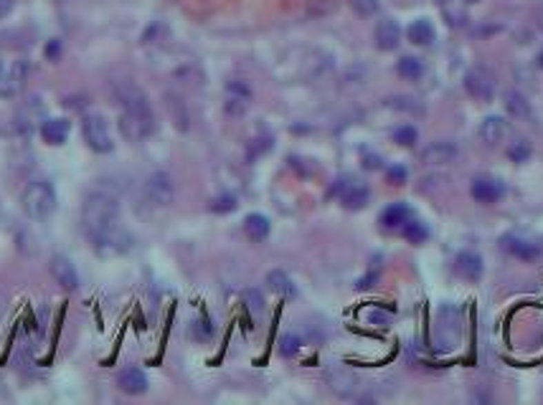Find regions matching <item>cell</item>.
<instances>
[{
  "label": "cell",
  "instance_id": "33",
  "mask_svg": "<svg viewBox=\"0 0 543 405\" xmlns=\"http://www.w3.org/2000/svg\"><path fill=\"white\" fill-rule=\"evenodd\" d=\"M246 299L252 302V304H249V307H252L254 312H259V309H261V296L257 294V291H246Z\"/></svg>",
  "mask_w": 543,
  "mask_h": 405
},
{
  "label": "cell",
  "instance_id": "10",
  "mask_svg": "<svg viewBox=\"0 0 543 405\" xmlns=\"http://www.w3.org/2000/svg\"><path fill=\"white\" fill-rule=\"evenodd\" d=\"M503 246L520 261H535L543 253V243L528 236H505Z\"/></svg>",
  "mask_w": 543,
  "mask_h": 405
},
{
  "label": "cell",
  "instance_id": "22",
  "mask_svg": "<svg viewBox=\"0 0 543 405\" xmlns=\"http://www.w3.org/2000/svg\"><path fill=\"white\" fill-rule=\"evenodd\" d=\"M406 36H409L411 43L417 46H429L434 41V28L429 21H414V23L406 28Z\"/></svg>",
  "mask_w": 543,
  "mask_h": 405
},
{
  "label": "cell",
  "instance_id": "30",
  "mask_svg": "<svg viewBox=\"0 0 543 405\" xmlns=\"http://www.w3.org/2000/svg\"><path fill=\"white\" fill-rule=\"evenodd\" d=\"M351 8L358 16H373L378 10V0H351Z\"/></svg>",
  "mask_w": 543,
  "mask_h": 405
},
{
  "label": "cell",
  "instance_id": "12",
  "mask_svg": "<svg viewBox=\"0 0 543 405\" xmlns=\"http://www.w3.org/2000/svg\"><path fill=\"white\" fill-rule=\"evenodd\" d=\"M373 39H376V48H381V51H394L399 46V41H402V28H399L396 21L384 18V21H378Z\"/></svg>",
  "mask_w": 543,
  "mask_h": 405
},
{
  "label": "cell",
  "instance_id": "5",
  "mask_svg": "<svg viewBox=\"0 0 543 405\" xmlns=\"http://www.w3.org/2000/svg\"><path fill=\"white\" fill-rule=\"evenodd\" d=\"M464 89L477 101H490L495 94V76L485 66H475L464 74Z\"/></svg>",
  "mask_w": 543,
  "mask_h": 405
},
{
  "label": "cell",
  "instance_id": "37",
  "mask_svg": "<svg viewBox=\"0 0 543 405\" xmlns=\"http://www.w3.org/2000/svg\"><path fill=\"white\" fill-rule=\"evenodd\" d=\"M467 3H477V0H467Z\"/></svg>",
  "mask_w": 543,
  "mask_h": 405
},
{
  "label": "cell",
  "instance_id": "36",
  "mask_svg": "<svg viewBox=\"0 0 543 405\" xmlns=\"http://www.w3.org/2000/svg\"><path fill=\"white\" fill-rule=\"evenodd\" d=\"M538 66H541V69H543V51H541V54H538Z\"/></svg>",
  "mask_w": 543,
  "mask_h": 405
},
{
  "label": "cell",
  "instance_id": "23",
  "mask_svg": "<svg viewBox=\"0 0 543 405\" xmlns=\"http://www.w3.org/2000/svg\"><path fill=\"white\" fill-rule=\"evenodd\" d=\"M402 233H404V238H406V241H411V243H424L426 238H429V228H426L422 220L409 218L402 226Z\"/></svg>",
  "mask_w": 543,
  "mask_h": 405
},
{
  "label": "cell",
  "instance_id": "14",
  "mask_svg": "<svg viewBox=\"0 0 543 405\" xmlns=\"http://www.w3.org/2000/svg\"><path fill=\"white\" fill-rule=\"evenodd\" d=\"M71 134V122L63 117H51V119H43V125H41V137L48 142V145H63V142L69 140Z\"/></svg>",
  "mask_w": 543,
  "mask_h": 405
},
{
  "label": "cell",
  "instance_id": "27",
  "mask_svg": "<svg viewBox=\"0 0 543 405\" xmlns=\"http://www.w3.org/2000/svg\"><path fill=\"white\" fill-rule=\"evenodd\" d=\"M419 140V134H417V129L411 125H404V127H399L394 132V142L396 145H402V147H411L414 142Z\"/></svg>",
  "mask_w": 543,
  "mask_h": 405
},
{
  "label": "cell",
  "instance_id": "15",
  "mask_svg": "<svg viewBox=\"0 0 543 405\" xmlns=\"http://www.w3.org/2000/svg\"><path fill=\"white\" fill-rule=\"evenodd\" d=\"M117 385L127 395H142L148 390V375L142 373L140 367H125L117 375Z\"/></svg>",
  "mask_w": 543,
  "mask_h": 405
},
{
  "label": "cell",
  "instance_id": "11",
  "mask_svg": "<svg viewBox=\"0 0 543 405\" xmlns=\"http://www.w3.org/2000/svg\"><path fill=\"white\" fill-rule=\"evenodd\" d=\"M505 193V187L500 180L495 178H488V175H480V178L473 180V198L477 202H485V205H490V202L500 200Z\"/></svg>",
  "mask_w": 543,
  "mask_h": 405
},
{
  "label": "cell",
  "instance_id": "20",
  "mask_svg": "<svg viewBox=\"0 0 543 405\" xmlns=\"http://www.w3.org/2000/svg\"><path fill=\"white\" fill-rule=\"evenodd\" d=\"M267 287L272 289L277 296H282V299H295V296H297V289H295L292 279L284 271H279V269L267 273Z\"/></svg>",
  "mask_w": 543,
  "mask_h": 405
},
{
  "label": "cell",
  "instance_id": "8",
  "mask_svg": "<svg viewBox=\"0 0 543 405\" xmlns=\"http://www.w3.org/2000/svg\"><path fill=\"white\" fill-rule=\"evenodd\" d=\"M338 193H340L343 208H348V211H361V208H366L371 200L368 185H363L358 180H346V183H340Z\"/></svg>",
  "mask_w": 543,
  "mask_h": 405
},
{
  "label": "cell",
  "instance_id": "9",
  "mask_svg": "<svg viewBox=\"0 0 543 405\" xmlns=\"http://www.w3.org/2000/svg\"><path fill=\"white\" fill-rule=\"evenodd\" d=\"M48 271L54 276V281L59 287H63L66 291H77L79 289V273H77V266L71 264L66 256H54L51 264H48Z\"/></svg>",
  "mask_w": 543,
  "mask_h": 405
},
{
  "label": "cell",
  "instance_id": "1",
  "mask_svg": "<svg viewBox=\"0 0 543 405\" xmlns=\"http://www.w3.org/2000/svg\"><path fill=\"white\" fill-rule=\"evenodd\" d=\"M81 223L97 253L115 256L130 246V236L119 223V205L112 195L92 193L81 208Z\"/></svg>",
  "mask_w": 543,
  "mask_h": 405
},
{
  "label": "cell",
  "instance_id": "35",
  "mask_svg": "<svg viewBox=\"0 0 543 405\" xmlns=\"http://www.w3.org/2000/svg\"><path fill=\"white\" fill-rule=\"evenodd\" d=\"M13 10V0H0V18H6Z\"/></svg>",
  "mask_w": 543,
  "mask_h": 405
},
{
  "label": "cell",
  "instance_id": "26",
  "mask_svg": "<svg viewBox=\"0 0 543 405\" xmlns=\"http://www.w3.org/2000/svg\"><path fill=\"white\" fill-rule=\"evenodd\" d=\"M211 211H213V213H231V211H237V195L224 193V195H219V198H213Z\"/></svg>",
  "mask_w": 543,
  "mask_h": 405
},
{
  "label": "cell",
  "instance_id": "4",
  "mask_svg": "<svg viewBox=\"0 0 543 405\" xmlns=\"http://www.w3.org/2000/svg\"><path fill=\"white\" fill-rule=\"evenodd\" d=\"M84 140H87L89 149H95L99 155H107L115 149V140H112L110 125L104 114H87L84 117Z\"/></svg>",
  "mask_w": 543,
  "mask_h": 405
},
{
  "label": "cell",
  "instance_id": "16",
  "mask_svg": "<svg viewBox=\"0 0 543 405\" xmlns=\"http://www.w3.org/2000/svg\"><path fill=\"white\" fill-rule=\"evenodd\" d=\"M422 157H424L426 165H449L457 157V147L447 140L432 142V145H426V149L422 152Z\"/></svg>",
  "mask_w": 543,
  "mask_h": 405
},
{
  "label": "cell",
  "instance_id": "13",
  "mask_svg": "<svg viewBox=\"0 0 543 405\" xmlns=\"http://www.w3.org/2000/svg\"><path fill=\"white\" fill-rule=\"evenodd\" d=\"M455 271L467 281H480L482 271H485L480 253H475V251H462V253H457Z\"/></svg>",
  "mask_w": 543,
  "mask_h": 405
},
{
  "label": "cell",
  "instance_id": "39",
  "mask_svg": "<svg viewBox=\"0 0 543 405\" xmlns=\"http://www.w3.org/2000/svg\"><path fill=\"white\" fill-rule=\"evenodd\" d=\"M0 71H3V69H0Z\"/></svg>",
  "mask_w": 543,
  "mask_h": 405
},
{
  "label": "cell",
  "instance_id": "2",
  "mask_svg": "<svg viewBox=\"0 0 543 405\" xmlns=\"http://www.w3.org/2000/svg\"><path fill=\"white\" fill-rule=\"evenodd\" d=\"M117 99L125 107L119 114V132L127 142H142L155 132V114L150 110V101L145 92L135 84H119Z\"/></svg>",
  "mask_w": 543,
  "mask_h": 405
},
{
  "label": "cell",
  "instance_id": "34",
  "mask_svg": "<svg viewBox=\"0 0 543 405\" xmlns=\"http://www.w3.org/2000/svg\"><path fill=\"white\" fill-rule=\"evenodd\" d=\"M363 160H366V167L368 170H376V167H381V157H376V155H363Z\"/></svg>",
  "mask_w": 543,
  "mask_h": 405
},
{
  "label": "cell",
  "instance_id": "21",
  "mask_svg": "<svg viewBox=\"0 0 543 405\" xmlns=\"http://www.w3.org/2000/svg\"><path fill=\"white\" fill-rule=\"evenodd\" d=\"M505 110L508 114L515 119H528L531 117V104L520 92H508L505 94Z\"/></svg>",
  "mask_w": 543,
  "mask_h": 405
},
{
  "label": "cell",
  "instance_id": "19",
  "mask_svg": "<svg viewBox=\"0 0 543 405\" xmlns=\"http://www.w3.org/2000/svg\"><path fill=\"white\" fill-rule=\"evenodd\" d=\"M269 218L267 216H261V213H249L244 218V233L249 241L254 243H261L264 238L269 236Z\"/></svg>",
  "mask_w": 543,
  "mask_h": 405
},
{
  "label": "cell",
  "instance_id": "28",
  "mask_svg": "<svg viewBox=\"0 0 543 405\" xmlns=\"http://www.w3.org/2000/svg\"><path fill=\"white\" fill-rule=\"evenodd\" d=\"M297 350H299V337L297 335H282V340H279V352H282L284 357L297 355Z\"/></svg>",
  "mask_w": 543,
  "mask_h": 405
},
{
  "label": "cell",
  "instance_id": "29",
  "mask_svg": "<svg viewBox=\"0 0 543 405\" xmlns=\"http://www.w3.org/2000/svg\"><path fill=\"white\" fill-rule=\"evenodd\" d=\"M508 157H511L513 163H526L528 157H531V145H528V142H515V145L508 149Z\"/></svg>",
  "mask_w": 543,
  "mask_h": 405
},
{
  "label": "cell",
  "instance_id": "17",
  "mask_svg": "<svg viewBox=\"0 0 543 405\" xmlns=\"http://www.w3.org/2000/svg\"><path fill=\"white\" fill-rule=\"evenodd\" d=\"M411 218V211L406 202H391L388 208H384L381 213V226L388 231H402V226Z\"/></svg>",
  "mask_w": 543,
  "mask_h": 405
},
{
  "label": "cell",
  "instance_id": "32",
  "mask_svg": "<svg viewBox=\"0 0 543 405\" xmlns=\"http://www.w3.org/2000/svg\"><path fill=\"white\" fill-rule=\"evenodd\" d=\"M368 322H373V324H381V327H386V324L391 322V314L381 312V309H373V312H368Z\"/></svg>",
  "mask_w": 543,
  "mask_h": 405
},
{
  "label": "cell",
  "instance_id": "6",
  "mask_svg": "<svg viewBox=\"0 0 543 405\" xmlns=\"http://www.w3.org/2000/svg\"><path fill=\"white\" fill-rule=\"evenodd\" d=\"M145 195H148L150 205H155V208H168V205L173 202V195H175L170 175H168V172H152V175L145 180Z\"/></svg>",
  "mask_w": 543,
  "mask_h": 405
},
{
  "label": "cell",
  "instance_id": "25",
  "mask_svg": "<svg viewBox=\"0 0 543 405\" xmlns=\"http://www.w3.org/2000/svg\"><path fill=\"white\" fill-rule=\"evenodd\" d=\"M224 110L226 114L231 117H241L246 110H249V96H239V94H228L226 96V104H224Z\"/></svg>",
  "mask_w": 543,
  "mask_h": 405
},
{
  "label": "cell",
  "instance_id": "38",
  "mask_svg": "<svg viewBox=\"0 0 543 405\" xmlns=\"http://www.w3.org/2000/svg\"><path fill=\"white\" fill-rule=\"evenodd\" d=\"M440 3H449V0H440Z\"/></svg>",
  "mask_w": 543,
  "mask_h": 405
},
{
  "label": "cell",
  "instance_id": "18",
  "mask_svg": "<svg viewBox=\"0 0 543 405\" xmlns=\"http://www.w3.org/2000/svg\"><path fill=\"white\" fill-rule=\"evenodd\" d=\"M505 132H508V125H505V119L503 117H485L482 119V125H480V140L485 142V145H497V142L503 140L505 137Z\"/></svg>",
  "mask_w": 543,
  "mask_h": 405
},
{
  "label": "cell",
  "instance_id": "31",
  "mask_svg": "<svg viewBox=\"0 0 543 405\" xmlns=\"http://www.w3.org/2000/svg\"><path fill=\"white\" fill-rule=\"evenodd\" d=\"M388 183H394V185H402V183H406V167H402V165L388 167Z\"/></svg>",
  "mask_w": 543,
  "mask_h": 405
},
{
  "label": "cell",
  "instance_id": "3",
  "mask_svg": "<svg viewBox=\"0 0 543 405\" xmlns=\"http://www.w3.org/2000/svg\"><path fill=\"white\" fill-rule=\"evenodd\" d=\"M21 205H23L28 218L33 220L51 218L56 213V205H59L54 185L46 183V180H33V183H28V187L23 190V198H21Z\"/></svg>",
  "mask_w": 543,
  "mask_h": 405
},
{
  "label": "cell",
  "instance_id": "24",
  "mask_svg": "<svg viewBox=\"0 0 543 405\" xmlns=\"http://www.w3.org/2000/svg\"><path fill=\"white\" fill-rule=\"evenodd\" d=\"M396 69H399V76L414 81V79H419L424 74V63L419 61V59H414V56H404Z\"/></svg>",
  "mask_w": 543,
  "mask_h": 405
},
{
  "label": "cell",
  "instance_id": "7",
  "mask_svg": "<svg viewBox=\"0 0 543 405\" xmlns=\"http://www.w3.org/2000/svg\"><path fill=\"white\" fill-rule=\"evenodd\" d=\"M28 79V61L18 59L6 71H0V96H16L26 86Z\"/></svg>",
  "mask_w": 543,
  "mask_h": 405
}]
</instances>
